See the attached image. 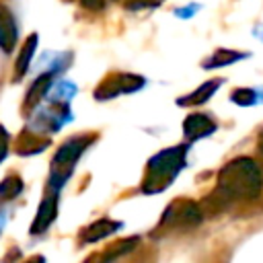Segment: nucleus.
Returning a JSON list of instances; mask_svg holds the SVG:
<instances>
[{
  "label": "nucleus",
  "instance_id": "f257e3e1",
  "mask_svg": "<svg viewBox=\"0 0 263 263\" xmlns=\"http://www.w3.org/2000/svg\"><path fill=\"white\" fill-rule=\"evenodd\" d=\"M263 189V171L251 156H236L228 160L220 173L214 191L203 201V216L208 212H220L236 201H251L259 197Z\"/></svg>",
  "mask_w": 263,
  "mask_h": 263
},
{
  "label": "nucleus",
  "instance_id": "f03ea898",
  "mask_svg": "<svg viewBox=\"0 0 263 263\" xmlns=\"http://www.w3.org/2000/svg\"><path fill=\"white\" fill-rule=\"evenodd\" d=\"M185 164H187V142L156 152L144 168V179L140 183L142 193L152 195L166 191L173 185V181L179 177V173L185 168Z\"/></svg>",
  "mask_w": 263,
  "mask_h": 263
},
{
  "label": "nucleus",
  "instance_id": "7ed1b4c3",
  "mask_svg": "<svg viewBox=\"0 0 263 263\" xmlns=\"http://www.w3.org/2000/svg\"><path fill=\"white\" fill-rule=\"evenodd\" d=\"M95 138H97V134L82 132V134H76V136L66 138L58 146V150H55V154H53V158L49 162L47 191H60L68 183V179L72 177V173H74L80 156L95 142Z\"/></svg>",
  "mask_w": 263,
  "mask_h": 263
},
{
  "label": "nucleus",
  "instance_id": "20e7f679",
  "mask_svg": "<svg viewBox=\"0 0 263 263\" xmlns=\"http://www.w3.org/2000/svg\"><path fill=\"white\" fill-rule=\"evenodd\" d=\"M201 222H203L201 205L193 199L179 197L164 208L158 224L152 230V236L162 238V236H171V234H181V232L197 228Z\"/></svg>",
  "mask_w": 263,
  "mask_h": 263
},
{
  "label": "nucleus",
  "instance_id": "39448f33",
  "mask_svg": "<svg viewBox=\"0 0 263 263\" xmlns=\"http://www.w3.org/2000/svg\"><path fill=\"white\" fill-rule=\"evenodd\" d=\"M146 84L144 76L132 74V72H109L101 78V82L95 86V99L97 101H111L121 95H132L140 90Z\"/></svg>",
  "mask_w": 263,
  "mask_h": 263
},
{
  "label": "nucleus",
  "instance_id": "423d86ee",
  "mask_svg": "<svg viewBox=\"0 0 263 263\" xmlns=\"http://www.w3.org/2000/svg\"><path fill=\"white\" fill-rule=\"evenodd\" d=\"M58 205H60V191H45V195L39 201V208L35 212V218L31 222V228H29L31 236L43 234L53 224V220L58 216Z\"/></svg>",
  "mask_w": 263,
  "mask_h": 263
},
{
  "label": "nucleus",
  "instance_id": "0eeeda50",
  "mask_svg": "<svg viewBox=\"0 0 263 263\" xmlns=\"http://www.w3.org/2000/svg\"><path fill=\"white\" fill-rule=\"evenodd\" d=\"M216 129H218V125H216V121H214L208 113L195 111V113H189V115L183 119V138H185L187 144L197 142V140H201V138H208V136H212Z\"/></svg>",
  "mask_w": 263,
  "mask_h": 263
},
{
  "label": "nucleus",
  "instance_id": "6e6552de",
  "mask_svg": "<svg viewBox=\"0 0 263 263\" xmlns=\"http://www.w3.org/2000/svg\"><path fill=\"white\" fill-rule=\"evenodd\" d=\"M121 226L123 224L119 220L99 218V220H95V222H90L78 230V245H92V242H99L103 238H109L115 232H119Z\"/></svg>",
  "mask_w": 263,
  "mask_h": 263
},
{
  "label": "nucleus",
  "instance_id": "1a4fd4ad",
  "mask_svg": "<svg viewBox=\"0 0 263 263\" xmlns=\"http://www.w3.org/2000/svg\"><path fill=\"white\" fill-rule=\"evenodd\" d=\"M51 84H53V74L51 72H45L41 76H37L31 86L27 88L25 97H23V113H31L39 107V103L47 97V92L51 90Z\"/></svg>",
  "mask_w": 263,
  "mask_h": 263
},
{
  "label": "nucleus",
  "instance_id": "9d476101",
  "mask_svg": "<svg viewBox=\"0 0 263 263\" xmlns=\"http://www.w3.org/2000/svg\"><path fill=\"white\" fill-rule=\"evenodd\" d=\"M140 245V236H127V238H117L109 242L92 261L95 263H115L127 255H132Z\"/></svg>",
  "mask_w": 263,
  "mask_h": 263
},
{
  "label": "nucleus",
  "instance_id": "9b49d317",
  "mask_svg": "<svg viewBox=\"0 0 263 263\" xmlns=\"http://www.w3.org/2000/svg\"><path fill=\"white\" fill-rule=\"evenodd\" d=\"M18 43V25L12 10L6 4H0V49L4 53H12Z\"/></svg>",
  "mask_w": 263,
  "mask_h": 263
},
{
  "label": "nucleus",
  "instance_id": "f8f14e48",
  "mask_svg": "<svg viewBox=\"0 0 263 263\" xmlns=\"http://www.w3.org/2000/svg\"><path fill=\"white\" fill-rule=\"evenodd\" d=\"M222 82H224V78H210V80L201 82L195 90H191L189 95L179 97L177 105H181V107H199V105L208 103L216 95V90L222 86Z\"/></svg>",
  "mask_w": 263,
  "mask_h": 263
},
{
  "label": "nucleus",
  "instance_id": "ddd939ff",
  "mask_svg": "<svg viewBox=\"0 0 263 263\" xmlns=\"http://www.w3.org/2000/svg\"><path fill=\"white\" fill-rule=\"evenodd\" d=\"M49 144H51V140L43 138L39 132H35V129L29 127L27 132H25V129L21 132L14 150H16L18 156H31V154H39V152H43Z\"/></svg>",
  "mask_w": 263,
  "mask_h": 263
},
{
  "label": "nucleus",
  "instance_id": "4468645a",
  "mask_svg": "<svg viewBox=\"0 0 263 263\" xmlns=\"http://www.w3.org/2000/svg\"><path fill=\"white\" fill-rule=\"evenodd\" d=\"M37 43H39V35H37V33H31V35L23 41V45H21V49H18V55H16V60H14V80H21V78L27 74V70H29L31 62H33Z\"/></svg>",
  "mask_w": 263,
  "mask_h": 263
},
{
  "label": "nucleus",
  "instance_id": "2eb2a0df",
  "mask_svg": "<svg viewBox=\"0 0 263 263\" xmlns=\"http://www.w3.org/2000/svg\"><path fill=\"white\" fill-rule=\"evenodd\" d=\"M249 58V51H236V49H216L212 55H208L203 62H201V68L205 70H216V68H224V66H230L238 60H245Z\"/></svg>",
  "mask_w": 263,
  "mask_h": 263
},
{
  "label": "nucleus",
  "instance_id": "dca6fc26",
  "mask_svg": "<svg viewBox=\"0 0 263 263\" xmlns=\"http://www.w3.org/2000/svg\"><path fill=\"white\" fill-rule=\"evenodd\" d=\"M23 189H25L23 179L12 173V175H8V177H4L0 181V199L2 201H10V199L18 197L23 193Z\"/></svg>",
  "mask_w": 263,
  "mask_h": 263
},
{
  "label": "nucleus",
  "instance_id": "f3484780",
  "mask_svg": "<svg viewBox=\"0 0 263 263\" xmlns=\"http://www.w3.org/2000/svg\"><path fill=\"white\" fill-rule=\"evenodd\" d=\"M230 101L238 107H251L257 101V92L253 88H234L230 92Z\"/></svg>",
  "mask_w": 263,
  "mask_h": 263
},
{
  "label": "nucleus",
  "instance_id": "a211bd4d",
  "mask_svg": "<svg viewBox=\"0 0 263 263\" xmlns=\"http://www.w3.org/2000/svg\"><path fill=\"white\" fill-rule=\"evenodd\" d=\"M8 150H10V134L0 123V162H4V158L8 156Z\"/></svg>",
  "mask_w": 263,
  "mask_h": 263
},
{
  "label": "nucleus",
  "instance_id": "6ab92c4d",
  "mask_svg": "<svg viewBox=\"0 0 263 263\" xmlns=\"http://www.w3.org/2000/svg\"><path fill=\"white\" fill-rule=\"evenodd\" d=\"M78 2L86 10H103L105 4H107V0H78Z\"/></svg>",
  "mask_w": 263,
  "mask_h": 263
},
{
  "label": "nucleus",
  "instance_id": "aec40b11",
  "mask_svg": "<svg viewBox=\"0 0 263 263\" xmlns=\"http://www.w3.org/2000/svg\"><path fill=\"white\" fill-rule=\"evenodd\" d=\"M23 263H45V257H43V255H33V257H29V259L23 261Z\"/></svg>",
  "mask_w": 263,
  "mask_h": 263
},
{
  "label": "nucleus",
  "instance_id": "412c9836",
  "mask_svg": "<svg viewBox=\"0 0 263 263\" xmlns=\"http://www.w3.org/2000/svg\"><path fill=\"white\" fill-rule=\"evenodd\" d=\"M257 148H259V152H263V127L259 132V136H257Z\"/></svg>",
  "mask_w": 263,
  "mask_h": 263
}]
</instances>
